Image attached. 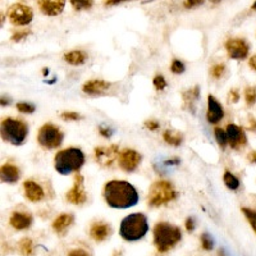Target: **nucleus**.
<instances>
[{
    "label": "nucleus",
    "instance_id": "1",
    "mask_svg": "<svg viewBox=\"0 0 256 256\" xmlns=\"http://www.w3.org/2000/svg\"><path fill=\"white\" fill-rule=\"evenodd\" d=\"M104 199L113 209H128L139 203V192L126 181H111L104 187Z\"/></svg>",
    "mask_w": 256,
    "mask_h": 256
},
{
    "label": "nucleus",
    "instance_id": "2",
    "mask_svg": "<svg viewBox=\"0 0 256 256\" xmlns=\"http://www.w3.org/2000/svg\"><path fill=\"white\" fill-rule=\"evenodd\" d=\"M149 232V221L144 214L135 213L126 217L119 227V235L125 241L135 242L144 239Z\"/></svg>",
    "mask_w": 256,
    "mask_h": 256
},
{
    "label": "nucleus",
    "instance_id": "3",
    "mask_svg": "<svg viewBox=\"0 0 256 256\" xmlns=\"http://www.w3.org/2000/svg\"><path fill=\"white\" fill-rule=\"evenodd\" d=\"M181 239V229L167 222H159L154 227V245L159 253H167L173 249Z\"/></svg>",
    "mask_w": 256,
    "mask_h": 256
},
{
    "label": "nucleus",
    "instance_id": "4",
    "mask_svg": "<svg viewBox=\"0 0 256 256\" xmlns=\"http://www.w3.org/2000/svg\"><path fill=\"white\" fill-rule=\"evenodd\" d=\"M85 164V154L77 147L62 150L54 158V167L58 173L63 176L77 172Z\"/></svg>",
    "mask_w": 256,
    "mask_h": 256
},
{
    "label": "nucleus",
    "instance_id": "5",
    "mask_svg": "<svg viewBox=\"0 0 256 256\" xmlns=\"http://www.w3.org/2000/svg\"><path fill=\"white\" fill-rule=\"evenodd\" d=\"M27 133H29L27 125L19 119L5 118L1 122V137L4 141H8L12 145H22L26 141Z\"/></svg>",
    "mask_w": 256,
    "mask_h": 256
},
{
    "label": "nucleus",
    "instance_id": "6",
    "mask_svg": "<svg viewBox=\"0 0 256 256\" xmlns=\"http://www.w3.org/2000/svg\"><path fill=\"white\" fill-rule=\"evenodd\" d=\"M177 197L175 187L167 181H158L151 185L147 195V203L150 207H161L171 203Z\"/></svg>",
    "mask_w": 256,
    "mask_h": 256
},
{
    "label": "nucleus",
    "instance_id": "7",
    "mask_svg": "<svg viewBox=\"0 0 256 256\" xmlns=\"http://www.w3.org/2000/svg\"><path fill=\"white\" fill-rule=\"evenodd\" d=\"M64 135L57 126L47 123L40 128L39 135H37V141L45 149H57L63 143Z\"/></svg>",
    "mask_w": 256,
    "mask_h": 256
},
{
    "label": "nucleus",
    "instance_id": "8",
    "mask_svg": "<svg viewBox=\"0 0 256 256\" xmlns=\"http://www.w3.org/2000/svg\"><path fill=\"white\" fill-rule=\"evenodd\" d=\"M8 15H9V21L12 25L16 26L29 25L33 18V12L31 8L21 3L13 4Z\"/></svg>",
    "mask_w": 256,
    "mask_h": 256
},
{
    "label": "nucleus",
    "instance_id": "9",
    "mask_svg": "<svg viewBox=\"0 0 256 256\" xmlns=\"http://www.w3.org/2000/svg\"><path fill=\"white\" fill-rule=\"evenodd\" d=\"M118 147L117 145H112L108 146V147H95V151H94V155H95L96 163L101 165L104 168L112 167L114 164V161L118 159Z\"/></svg>",
    "mask_w": 256,
    "mask_h": 256
},
{
    "label": "nucleus",
    "instance_id": "10",
    "mask_svg": "<svg viewBox=\"0 0 256 256\" xmlns=\"http://www.w3.org/2000/svg\"><path fill=\"white\" fill-rule=\"evenodd\" d=\"M65 197L69 203L75 204V205H81L87 200V195L83 187V177L81 175H76L75 183L72 186V189L68 191Z\"/></svg>",
    "mask_w": 256,
    "mask_h": 256
},
{
    "label": "nucleus",
    "instance_id": "11",
    "mask_svg": "<svg viewBox=\"0 0 256 256\" xmlns=\"http://www.w3.org/2000/svg\"><path fill=\"white\" fill-rule=\"evenodd\" d=\"M141 163V155L132 149H126L118 158V164L125 172H133Z\"/></svg>",
    "mask_w": 256,
    "mask_h": 256
},
{
    "label": "nucleus",
    "instance_id": "12",
    "mask_svg": "<svg viewBox=\"0 0 256 256\" xmlns=\"http://www.w3.org/2000/svg\"><path fill=\"white\" fill-rule=\"evenodd\" d=\"M225 49L232 59H245L249 55V44L242 39H229L225 43Z\"/></svg>",
    "mask_w": 256,
    "mask_h": 256
},
{
    "label": "nucleus",
    "instance_id": "13",
    "mask_svg": "<svg viewBox=\"0 0 256 256\" xmlns=\"http://www.w3.org/2000/svg\"><path fill=\"white\" fill-rule=\"evenodd\" d=\"M227 136L228 144L231 145L232 149L239 150L247 144V136H246L245 131L237 125L227 126Z\"/></svg>",
    "mask_w": 256,
    "mask_h": 256
},
{
    "label": "nucleus",
    "instance_id": "14",
    "mask_svg": "<svg viewBox=\"0 0 256 256\" xmlns=\"http://www.w3.org/2000/svg\"><path fill=\"white\" fill-rule=\"evenodd\" d=\"M223 117H224V112L221 103H219L213 95L208 96V113H207L208 122L215 125V123H218L219 121H222Z\"/></svg>",
    "mask_w": 256,
    "mask_h": 256
},
{
    "label": "nucleus",
    "instance_id": "15",
    "mask_svg": "<svg viewBox=\"0 0 256 256\" xmlns=\"http://www.w3.org/2000/svg\"><path fill=\"white\" fill-rule=\"evenodd\" d=\"M109 87L111 85L103 80H91L82 86V90L83 93L89 94V95H103L109 90Z\"/></svg>",
    "mask_w": 256,
    "mask_h": 256
},
{
    "label": "nucleus",
    "instance_id": "16",
    "mask_svg": "<svg viewBox=\"0 0 256 256\" xmlns=\"http://www.w3.org/2000/svg\"><path fill=\"white\" fill-rule=\"evenodd\" d=\"M23 190H25V196L32 203H39L44 199V190L36 182L26 181L23 183Z\"/></svg>",
    "mask_w": 256,
    "mask_h": 256
},
{
    "label": "nucleus",
    "instance_id": "17",
    "mask_svg": "<svg viewBox=\"0 0 256 256\" xmlns=\"http://www.w3.org/2000/svg\"><path fill=\"white\" fill-rule=\"evenodd\" d=\"M109 233H111V227L109 224L104 222H95L90 228V236L96 242H103L109 236Z\"/></svg>",
    "mask_w": 256,
    "mask_h": 256
},
{
    "label": "nucleus",
    "instance_id": "18",
    "mask_svg": "<svg viewBox=\"0 0 256 256\" xmlns=\"http://www.w3.org/2000/svg\"><path fill=\"white\" fill-rule=\"evenodd\" d=\"M9 223L17 231L27 229L32 223V217L27 213H18V211H16V213L12 214Z\"/></svg>",
    "mask_w": 256,
    "mask_h": 256
},
{
    "label": "nucleus",
    "instance_id": "19",
    "mask_svg": "<svg viewBox=\"0 0 256 256\" xmlns=\"http://www.w3.org/2000/svg\"><path fill=\"white\" fill-rule=\"evenodd\" d=\"M40 9L44 15L54 17V16L61 15L64 9V1H49V0H44V1H37Z\"/></svg>",
    "mask_w": 256,
    "mask_h": 256
},
{
    "label": "nucleus",
    "instance_id": "20",
    "mask_svg": "<svg viewBox=\"0 0 256 256\" xmlns=\"http://www.w3.org/2000/svg\"><path fill=\"white\" fill-rule=\"evenodd\" d=\"M0 178L5 183H16L19 179V171L12 164H4L0 169Z\"/></svg>",
    "mask_w": 256,
    "mask_h": 256
},
{
    "label": "nucleus",
    "instance_id": "21",
    "mask_svg": "<svg viewBox=\"0 0 256 256\" xmlns=\"http://www.w3.org/2000/svg\"><path fill=\"white\" fill-rule=\"evenodd\" d=\"M73 223V215L72 214H62L53 222V229L57 233H62Z\"/></svg>",
    "mask_w": 256,
    "mask_h": 256
},
{
    "label": "nucleus",
    "instance_id": "22",
    "mask_svg": "<svg viewBox=\"0 0 256 256\" xmlns=\"http://www.w3.org/2000/svg\"><path fill=\"white\" fill-rule=\"evenodd\" d=\"M64 59L72 65H81L87 61V54L82 50H73L71 53L65 54Z\"/></svg>",
    "mask_w": 256,
    "mask_h": 256
},
{
    "label": "nucleus",
    "instance_id": "23",
    "mask_svg": "<svg viewBox=\"0 0 256 256\" xmlns=\"http://www.w3.org/2000/svg\"><path fill=\"white\" fill-rule=\"evenodd\" d=\"M200 96V89L199 86H195L193 89L187 90L185 94H183V100H185V104L189 108H193L195 105V101L199 100Z\"/></svg>",
    "mask_w": 256,
    "mask_h": 256
},
{
    "label": "nucleus",
    "instance_id": "24",
    "mask_svg": "<svg viewBox=\"0 0 256 256\" xmlns=\"http://www.w3.org/2000/svg\"><path fill=\"white\" fill-rule=\"evenodd\" d=\"M163 137L164 141L172 146H179L182 144V136L179 135V133H177V132L169 131V129H168V131L164 132Z\"/></svg>",
    "mask_w": 256,
    "mask_h": 256
},
{
    "label": "nucleus",
    "instance_id": "25",
    "mask_svg": "<svg viewBox=\"0 0 256 256\" xmlns=\"http://www.w3.org/2000/svg\"><path fill=\"white\" fill-rule=\"evenodd\" d=\"M223 181L229 190H237L240 187V181L235 175H232L231 172H225L224 173Z\"/></svg>",
    "mask_w": 256,
    "mask_h": 256
},
{
    "label": "nucleus",
    "instance_id": "26",
    "mask_svg": "<svg viewBox=\"0 0 256 256\" xmlns=\"http://www.w3.org/2000/svg\"><path fill=\"white\" fill-rule=\"evenodd\" d=\"M19 251L23 256L33 255V243L30 239H22L19 242Z\"/></svg>",
    "mask_w": 256,
    "mask_h": 256
},
{
    "label": "nucleus",
    "instance_id": "27",
    "mask_svg": "<svg viewBox=\"0 0 256 256\" xmlns=\"http://www.w3.org/2000/svg\"><path fill=\"white\" fill-rule=\"evenodd\" d=\"M215 139H217L218 145L221 146L222 149H225V146L228 145V136H227V131L222 129L221 127H215Z\"/></svg>",
    "mask_w": 256,
    "mask_h": 256
},
{
    "label": "nucleus",
    "instance_id": "28",
    "mask_svg": "<svg viewBox=\"0 0 256 256\" xmlns=\"http://www.w3.org/2000/svg\"><path fill=\"white\" fill-rule=\"evenodd\" d=\"M242 213L245 214L246 219L249 221L250 225L253 227L254 232L256 233V210L249 209V208H242Z\"/></svg>",
    "mask_w": 256,
    "mask_h": 256
},
{
    "label": "nucleus",
    "instance_id": "29",
    "mask_svg": "<svg viewBox=\"0 0 256 256\" xmlns=\"http://www.w3.org/2000/svg\"><path fill=\"white\" fill-rule=\"evenodd\" d=\"M200 240H201V246H203L204 250L210 251V250L214 249V240L209 233H203Z\"/></svg>",
    "mask_w": 256,
    "mask_h": 256
},
{
    "label": "nucleus",
    "instance_id": "30",
    "mask_svg": "<svg viewBox=\"0 0 256 256\" xmlns=\"http://www.w3.org/2000/svg\"><path fill=\"white\" fill-rule=\"evenodd\" d=\"M245 100L247 105H254L256 103V89L255 87H247L245 90Z\"/></svg>",
    "mask_w": 256,
    "mask_h": 256
},
{
    "label": "nucleus",
    "instance_id": "31",
    "mask_svg": "<svg viewBox=\"0 0 256 256\" xmlns=\"http://www.w3.org/2000/svg\"><path fill=\"white\" fill-rule=\"evenodd\" d=\"M72 7L77 9V11H81V9H89V8L93 7V1H87V0H83V1H80V0H72L71 1Z\"/></svg>",
    "mask_w": 256,
    "mask_h": 256
},
{
    "label": "nucleus",
    "instance_id": "32",
    "mask_svg": "<svg viewBox=\"0 0 256 256\" xmlns=\"http://www.w3.org/2000/svg\"><path fill=\"white\" fill-rule=\"evenodd\" d=\"M17 109L21 113H25V114H32L33 112H35L36 107L33 105V104H29V103H18L17 104Z\"/></svg>",
    "mask_w": 256,
    "mask_h": 256
},
{
    "label": "nucleus",
    "instance_id": "33",
    "mask_svg": "<svg viewBox=\"0 0 256 256\" xmlns=\"http://www.w3.org/2000/svg\"><path fill=\"white\" fill-rule=\"evenodd\" d=\"M171 69L173 73H176V75H181V73L185 72V64L182 63L181 61L176 59V61H173V63H172Z\"/></svg>",
    "mask_w": 256,
    "mask_h": 256
},
{
    "label": "nucleus",
    "instance_id": "34",
    "mask_svg": "<svg viewBox=\"0 0 256 256\" xmlns=\"http://www.w3.org/2000/svg\"><path fill=\"white\" fill-rule=\"evenodd\" d=\"M154 86L157 90H164L167 87V82H165V79H164L161 75H158L154 77Z\"/></svg>",
    "mask_w": 256,
    "mask_h": 256
},
{
    "label": "nucleus",
    "instance_id": "35",
    "mask_svg": "<svg viewBox=\"0 0 256 256\" xmlns=\"http://www.w3.org/2000/svg\"><path fill=\"white\" fill-rule=\"evenodd\" d=\"M61 117L64 121H77L80 119V114H77L76 112H63Z\"/></svg>",
    "mask_w": 256,
    "mask_h": 256
},
{
    "label": "nucleus",
    "instance_id": "36",
    "mask_svg": "<svg viewBox=\"0 0 256 256\" xmlns=\"http://www.w3.org/2000/svg\"><path fill=\"white\" fill-rule=\"evenodd\" d=\"M224 69H225V65H224V64H217V65L213 67V69H211V75H213L215 79H219L224 73Z\"/></svg>",
    "mask_w": 256,
    "mask_h": 256
},
{
    "label": "nucleus",
    "instance_id": "37",
    "mask_svg": "<svg viewBox=\"0 0 256 256\" xmlns=\"http://www.w3.org/2000/svg\"><path fill=\"white\" fill-rule=\"evenodd\" d=\"M30 33H31V32L27 31V30H26V31L16 32L15 35L12 36V40H13V41H21V40L23 39V37H26V36L30 35Z\"/></svg>",
    "mask_w": 256,
    "mask_h": 256
},
{
    "label": "nucleus",
    "instance_id": "38",
    "mask_svg": "<svg viewBox=\"0 0 256 256\" xmlns=\"http://www.w3.org/2000/svg\"><path fill=\"white\" fill-rule=\"evenodd\" d=\"M186 229L189 232L195 231V221H193V218H187L186 219Z\"/></svg>",
    "mask_w": 256,
    "mask_h": 256
},
{
    "label": "nucleus",
    "instance_id": "39",
    "mask_svg": "<svg viewBox=\"0 0 256 256\" xmlns=\"http://www.w3.org/2000/svg\"><path fill=\"white\" fill-rule=\"evenodd\" d=\"M145 127H147V129H150V131H157L159 128V123L155 121H147L145 122Z\"/></svg>",
    "mask_w": 256,
    "mask_h": 256
},
{
    "label": "nucleus",
    "instance_id": "40",
    "mask_svg": "<svg viewBox=\"0 0 256 256\" xmlns=\"http://www.w3.org/2000/svg\"><path fill=\"white\" fill-rule=\"evenodd\" d=\"M99 131L104 137H111V136L113 135V131H112L109 127H103V126H101V127L99 128Z\"/></svg>",
    "mask_w": 256,
    "mask_h": 256
},
{
    "label": "nucleus",
    "instance_id": "41",
    "mask_svg": "<svg viewBox=\"0 0 256 256\" xmlns=\"http://www.w3.org/2000/svg\"><path fill=\"white\" fill-rule=\"evenodd\" d=\"M204 1L203 0H191V1H185V7L186 8H193V7H197V5H201Z\"/></svg>",
    "mask_w": 256,
    "mask_h": 256
},
{
    "label": "nucleus",
    "instance_id": "42",
    "mask_svg": "<svg viewBox=\"0 0 256 256\" xmlns=\"http://www.w3.org/2000/svg\"><path fill=\"white\" fill-rule=\"evenodd\" d=\"M68 256H89V254L86 253L85 250L77 249V250H72Z\"/></svg>",
    "mask_w": 256,
    "mask_h": 256
},
{
    "label": "nucleus",
    "instance_id": "43",
    "mask_svg": "<svg viewBox=\"0 0 256 256\" xmlns=\"http://www.w3.org/2000/svg\"><path fill=\"white\" fill-rule=\"evenodd\" d=\"M240 99V95L239 93L236 91V90H232L231 93H229V100H231L232 103H237Z\"/></svg>",
    "mask_w": 256,
    "mask_h": 256
},
{
    "label": "nucleus",
    "instance_id": "44",
    "mask_svg": "<svg viewBox=\"0 0 256 256\" xmlns=\"http://www.w3.org/2000/svg\"><path fill=\"white\" fill-rule=\"evenodd\" d=\"M249 65H250V67H251V68H253L254 71H256V55H253V57L250 58Z\"/></svg>",
    "mask_w": 256,
    "mask_h": 256
},
{
    "label": "nucleus",
    "instance_id": "45",
    "mask_svg": "<svg viewBox=\"0 0 256 256\" xmlns=\"http://www.w3.org/2000/svg\"><path fill=\"white\" fill-rule=\"evenodd\" d=\"M247 159H249L250 163H256V151H251V153L247 155Z\"/></svg>",
    "mask_w": 256,
    "mask_h": 256
},
{
    "label": "nucleus",
    "instance_id": "46",
    "mask_svg": "<svg viewBox=\"0 0 256 256\" xmlns=\"http://www.w3.org/2000/svg\"><path fill=\"white\" fill-rule=\"evenodd\" d=\"M250 129L253 132H256V121L255 119H251V122H250Z\"/></svg>",
    "mask_w": 256,
    "mask_h": 256
},
{
    "label": "nucleus",
    "instance_id": "47",
    "mask_svg": "<svg viewBox=\"0 0 256 256\" xmlns=\"http://www.w3.org/2000/svg\"><path fill=\"white\" fill-rule=\"evenodd\" d=\"M121 1L118 0V1H105V5H114V4H119Z\"/></svg>",
    "mask_w": 256,
    "mask_h": 256
},
{
    "label": "nucleus",
    "instance_id": "48",
    "mask_svg": "<svg viewBox=\"0 0 256 256\" xmlns=\"http://www.w3.org/2000/svg\"><path fill=\"white\" fill-rule=\"evenodd\" d=\"M43 73H44V75H48V73H49V71H48V69H44Z\"/></svg>",
    "mask_w": 256,
    "mask_h": 256
},
{
    "label": "nucleus",
    "instance_id": "49",
    "mask_svg": "<svg viewBox=\"0 0 256 256\" xmlns=\"http://www.w3.org/2000/svg\"><path fill=\"white\" fill-rule=\"evenodd\" d=\"M253 9H255V11H256V3L253 5Z\"/></svg>",
    "mask_w": 256,
    "mask_h": 256
}]
</instances>
